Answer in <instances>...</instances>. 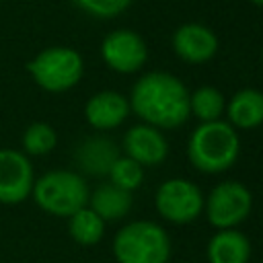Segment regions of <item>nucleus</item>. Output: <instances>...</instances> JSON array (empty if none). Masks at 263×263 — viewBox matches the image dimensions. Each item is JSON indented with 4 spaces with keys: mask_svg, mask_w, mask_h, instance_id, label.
<instances>
[{
    "mask_svg": "<svg viewBox=\"0 0 263 263\" xmlns=\"http://www.w3.org/2000/svg\"><path fill=\"white\" fill-rule=\"evenodd\" d=\"M129 109L156 129H175L189 119V90L168 72H148L132 88Z\"/></svg>",
    "mask_w": 263,
    "mask_h": 263,
    "instance_id": "1",
    "label": "nucleus"
},
{
    "mask_svg": "<svg viewBox=\"0 0 263 263\" xmlns=\"http://www.w3.org/2000/svg\"><path fill=\"white\" fill-rule=\"evenodd\" d=\"M240 152V140L228 121L216 119L197 125L187 144L189 162L208 175L228 171Z\"/></svg>",
    "mask_w": 263,
    "mask_h": 263,
    "instance_id": "2",
    "label": "nucleus"
},
{
    "mask_svg": "<svg viewBox=\"0 0 263 263\" xmlns=\"http://www.w3.org/2000/svg\"><path fill=\"white\" fill-rule=\"evenodd\" d=\"M35 203L49 216L70 218L80 208L88 205V185L74 171H49L35 179L31 191Z\"/></svg>",
    "mask_w": 263,
    "mask_h": 263,
    "instance_id": "3",
    "label": "nucleus"
},
{
    "mask_svg": "<svg viewBox=\"0 0 263 263\" xmlns=\"http://www.w3.org/2000/svg\"><path fill=\"white\" fill-rule=\"evenodd\" d=\"M113 255L117 263H168L171 238L160 224L136 220L117 230Z\"/></svg>",
    "mask_w": 263,
    "mask_h": 263,
    "instance_id": "4",
    "label": "nucleus"
},
{
    "mask_svg": "<svg viewBox=\"0 0 263 263\" xmlns=\"http://www.w3.org/2000/svg\"><path fill=\"white\" fill-rule=\"evenodd\" d=\"M27 70L43 90L64 92L80 82L84 64L80 53L72 47H47L27 64Z\"/></svg>",
    "mask_w": 263,
    "mask_h": 263,
    "instance_id": "5",
    "label": "nucleus"
},
{
    "mask_svg": "<svg viewBox=\"0 0 263 263\" xmlns=\"http://www.w3.org/2000/svg\"><path fill=\"white\" fill-rule=\"evenodd\" d=\"M203 208L208 222L214 228L228 230L247 220L253 208V195L242 183L224 181L210 191V195L203 199Z\"/></svg>",
    "mask_w": 263,
    "mask_h": 263,
    "instance_id": "6",
    "label": "nucleus"
},
{
    "mask_svg": "<svg viewBox=\"0 0 263 263\" xmlns=\"http://www.w3.org/2000/svg\"><path fill=\"white\" fill-rule=\"evenodd\" d=\"M156 212L173 224H189L203 210L201 189L187 179H168L156 189Z\"/></svg>",
    "mask_w": 263,
    "mask_h": 263,
    "instance_id": "7",
    "label": "nucleus"
},
{
    "mask_svg": "<svg viewBox=\"0 0 263 263\" xmlns=\"http://www.w3.org/2000/svg\"><path fill=\"white\" fill-rule=\"evenodd\" d=\"M35 183L29 156L23 150L0 148V203L14 205L25 201Z\"/></svg>",
    "mask_w": 263,
    "mask_h": 263,
    "instance_id": "8",
    "label": "nucleus"
},
{
    "mask_svg": "<svg viewBox=\"0 0 263 263\" xmlns=\"http://www.w3.org/2000/svg\"><path fill=\"white\" fill-rule=\"evenodd\" d=\"M101 55L111 70L119 74H132L144 66L148 58V49H146L144 39L138 33L119 29V31L109 33L103 39Z\"/></svg>",
    "mask_w": 263,
    "mask_h": 263,
    "instance_id": "9",
    "label": "nucleus"
},
{
    "mask_svg": "<svg viewBox=\"0 0 263 263\" xmlns=\"http://www.w3.org/2000/svg\"><path fill=\"white\" fill-rule=\"evenodd\" d=\"M123 152L132 160L142 166H156L168 154V144L160 129L140 123L125 132L123 136Z\"/></svg>",
    "mask_w": 263,
    "mask_h": 263,
    "instance_id": "10",
    "label": "nucleus"
},
{
    "mask_svg": "<svg viewBox=\"0 0 263 263\" xmlns=\"http://www.w3.org/2000/svg\"><path fill=\"white\" fill-rule=\"evenodd\" d=\"M173 49L183 62L203 64L214 58L218 49V39L208 27L197 25V23H187L175 31Z\"/></svg>",
    "mask_w": 263,
    "mask_h": 263,
    "instance_id": "11",
    "label": "nucleus"
},
{
    "mask_svg": "<svg viewBox=\"0 0 263 263\" xmlns=\"http://www.w3.org/2000/svg\"><path fill=\"white\" fill-rule=\"evenodd\" d=\"M129 115V101L115 90H101L92 95L84 105V117L95 129H113L121 125Z\"/></svg>",
    "mask_w": 263,
    "mask_h": 263,
    "instance_id": "12",
    "label": "nucleus"
},
{
    "mask_svg": "<svg viewBox=\"0 0 263 263\" xmlns=\"http://www.w3.org/2000/svg\"><path fill=\"white\" fill-rule=\"evenodd\" d=\"M119 150L117 146L105 138V136H92L86 138L78 148H76V164L82 173L92 175V177H101V175H109L113 162L117 160Z\"/></svg>",
    "mask_w": 263,
    "mask_h": 263,
    "instance_id": "13",
    "label": "nucleus"
},
{
    "mask_svg": "<svg viewBox=\"0 0 263 263\" xmlns=\"http://www.w3.org/2000/svg\"><path fill=\"white\" fill-rule=\"evenodd\" d=\"M228 123L238 129H253L263 123V92L257 88L238 90L226 105Z\"/></svg>",
    "mask_w": 263,
    "mask_h": 263,
    "instance_id": "14",
    "label": "nucleus"
},
{
    "mask_svg": "<svg viewBox=\"0 0 263 263\" xmlns=\"http://www.w3.org/2000/svg\"><path fill=\"white\" fill-rule=\"evenodd\" d=\"M251 257V242L238 230H220L208 242L210 263H247Z\"/></svg>",
    "mask_w": 263,
    "mask_h": 263,
    "instance_id": "15",
    "label": "nucleus"
},
{
    "mask_svg": "<svg viewBox=\"0 0 263 263\" xmlns=\"http://www.w3.org/2000/svg\"><path fill=\"white\" fill-rule=\"evenodd\" d=\"M132 203H134L132 193L121 189V187H115L113 183L99 185L88 195V208L95 214H99L105 222L123 218L132 210Z\"/></svg>",
    "mask_w": 263,
    "mask_h": 263,
    "instance_id": "16",
    "label": "nucleus"
},
{
    "mask_svg": "<svg viewBox=\"0 0 263 263\" xmlns=\"http://www.w3.org/2000/svg\"><path fill=\"white\" fill-rule=\"evenodd\" d=\"M68 232L78 245L92 247L105 234V220L95 214L88 205H84L68 218Z\"/></svg>",
    "mask_w": 263,
    "mask_h": 263,
    "instance_id": "17",
    "label": "nucleus"
},
{
    "mask_svg": "<svg viewBox=\"0 0 263 263\" xmlns=\"http://www.w3.org/2000/svg\"><path fill=\"white\" fill-rule=\"evenodd\" d=\"M226 111L224 95L214 86H199L189 95V113H193L201 123L216 121Z\"/></svg>",
    "mask_w": 263,
    "mask_h": 263,
    "instance_id": "18",
    "label": "nucleus"
},
{
    "mask_svg": "<svg viewBox=\"0 0 263 263\" xmlns=\"http://www.w3.org/2000/svg\"><path fill=\"white\" fill-rule=\"evenodd\" d=\"M23 152L27 156H45L58 144V134L49 123L35 121L23 132Z\"/></svg>",
    "mask_w": 263,
    "mask_h": 263,
    "instance_id": "19",
    "label": "nucleus"
},
{
    "mask_svg": "<svg viewBox=\"0 0 263 263\" xmlns=\"http://www.w3.org/2000/svg\"><path fill=\"white\" fill-rule=\"evenodd\" d=\"M109 179L115 187H121L132 193L144 181V166L132 160L129 156H117V160L109 171Z\"/></svg>",
    "mask_w": 263,
    "mask_h": 263,
    "instance_id": "20",
    "label": "nucleus"
},
{
    "mask_svg": "<svg viewBox=\"0 0 263 263\" xmlns=\"http://www.w3.org/2000/svg\"><path fill=\"white\" fill-rule=\"evenodd\" d=\"M78 8H82L84 12L99 16V18H111L117 16L119 12H123L132 0H74Z\"/></svg>",
    "mask_w": 263,
    "mask_h": 263,
    "instance_id": "21",
    "label": "nucleus"
},
{
    "mask_svg": "<svg viewBox=\"0 0 263 263\" xmlns=\"http://www.w3.org/2000/svg\"><path fill=\"white\" fill-rule=\"evenodd\" d=\"M251 2H255V4H259V6H263V0H251Z\"/></svg>",
    "mask_w": 263,
    "mask_h": 263,
    "instance_id": "22",
    "label": "nucleus"
}]
</instances>
